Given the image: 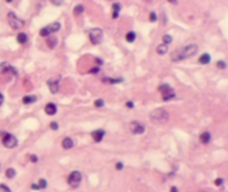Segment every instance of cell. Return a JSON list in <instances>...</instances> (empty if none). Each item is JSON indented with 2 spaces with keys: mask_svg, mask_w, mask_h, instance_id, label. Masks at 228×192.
I'll use <instances>...</instances> for the list:
<instances>
[{
  "mask_svg": "<svg viewBox=\"0 0 228 192\" xmlns=\"http://www.w3.org/2000/svg\"><path fill=\"white\" fill-rule=\"evenodd\" d=\"M198 47L196 45H188L186 47L181 48V49H178L175 52L171 53L170 58L173 61H180L184 60V59H188L193 56H195L197 53Z\"/></svg>",
  "mask_w": 228,
  "mask_h": 192,
  "instance_id": "6da1fadb",
  "label": "cell"
},
{
  "mask_svg": "<svg viewBox=\"0 0 228 192\" xmlns=\"http://www.w3.org/2000/svg\"><path fill=\"white\" fill-rule=\"evenodd\" d=\"M150 118L154 122H159V123H165V122L168 121V118H169V114L168 112L163 109V108H159L157 110H154L150 114Z\"/></svg>",
  "mask_w": 228,
  "mask_h": 192,
  "instance_id": "7a4b0ae2",
  "label": "cell"
},
{
  "mask_svg": "<svg viewBox=\"0 0 228 192\" xmlns=\"http://www.w3.org/2000/svg\"><path fill=\"white\" fill-rule=\"evenodd\" d=\"M159 91L163 94V100L164 101H168L175 98V91L173 90V88L169 84H161L159 86Z\"/></svg>",
  "mask_w": 228,
  "mask_h": 192,
  "instance_id": "3957f363",
  "label": "cell"
},
{
  "mask_svg": "<svg viewBox=\"0 0 228 192\" xmlns=\"http://www.w3.org/2000/svg\"><path fill=\"white\" fill-rule=\"evenodd\" d=\"M8 22H9V25H10V27L12 29H20L25 25V22L21 19H19L13 12L8 13Z\"/></svg>",
  "mask_w": 228,
  "mask_h": 192,
  "instance_id": "277c9868",
  "label": "cell"
},
{
  "mask_svg": "<svg viewBox=\"0 0 228 192\" xmlns=\"http://www.w3.org/2000/svg\"><path fill=\"white\" fill-rule=\"evenodd\" d=\"M103 30L100 28H93L89 31V38L93 45H98L103 40Z\"/></svg>",
  "mask_w": 228,
  "mask_h": 192,
  "instance_id": "5b68a950",
  "label": "cell"
},
{
  "mask_svg": "<svg viewBox=\"0 0 228 192\" xmlns=\"http://www.w3.org/2000/svg\"><path fill=\"white\" fill-rule=\"evenodd\" d=\"M81 182V173L79 171H73L68 177V184L71 188H77Z\"/></svg>",
  "mask_w": 228,
  "mask_h": 192,
  "instance_id": "8992f818",
  "label": "cell"
},
{
  "mask_svg": "<svg viewBox=\"0 0 228 192\" xmlns=\"http://www.w3.org/2000/svg\"><path fill=\"white\" fill-rule=\"evenodd\" d=\"M59 29H60V23H59V22H53L51 25H49V26L42 28L41 30H40V32H39V35H40L41 37H46V36H49L52 32L58 31Z\"/></svg>",
  "mask_w": 228,
  "mask_h": 192,
  "instance_id": "52a82bcc",
  "label": "cell"
},
{
  "mask_svg": "<svg viewBox=\"0 0 228 192\" xmlns=\"http://www.w3.org/2000/svg\"><path fill=\"white\" fill-rule=\"evenodd\" d=\"M2 143H3V145H5L6 148L12 149V148H15V147L17 145L18 141H17L16 137H13L12 134H10V133H6L5 137L2 138Z\"/></svg>",
  "mask_w": 228,
  "mask_h": 192,
  "instance_id": "ba28073f",
  "label": "cell"
},
{
  "mask_svg": "<svg viewBox=\"0 0 228 192\" xmlns=\"http://www.w3.org/2000/svg\"><path fill=\"white\" fill-rule=\"evenodd\" d=\"M130 130L135 134H141V133H144V131H145V127L140 122L133 121L130 123Z\"/></svg>",
  "mask_w": 228,
  "mask_h": 192,
  "instance_id": "9c48e42d",
  "label": "cell"
},
{
  "mask_svg": "<svg viewBox=\"0 0 228 192\" xmlns=\"http://www.w3.org/2000/svg\"><path fill=\"white\" fill-rule=\"evenodd\" d=\"M0 69L1 71L3 72V73H9L11 72L12 74H17V71L16 69L13 68V67H11L9 63H7V62H3V63H1V66H0Z\"/></svg>",
  "mask_w": 228,
  "mask_h": 192,
  "instance_id": "30bf717a",
  "label": "cell"
},
{
  "mask_svg": "<svg viewBox=\"0 0 228 192\" xmlns=\"http://www.w3.org/2000/svg\"><path fill=\"white\" fill-rule=\"evenodd\" d=\"M47 83H48L49 89H50V91H51L52 93L58 92V90H59V80L58 79H51V80L48 81Z\"/></svg>",
  "mask_w": 228,
  "mask_h": 192,
  "instance_id": "8fae6325",
  "label": "cell"
},
{
  "mask_svg": "<svg viewBox=\"0 0 228 192\" xmlns=\"http://www.w3.org/2000/svg\"><path fill=\"white\" fill-rule=\"evenodd\" d=\"M91 136H93V140L96 142H100L103 140V138H104L105 136V131L104 130H95V131L91 132Z\"/></svg>",
  "mask_w": 228,
  "mask_h": 192,
  "instance_id": "7c38bea8",
  "label": "cell"
},
{
  "mask_svg": "<svg viewBox=\"0 0 228 192\" xmlns=\"http://www.w3.org/2000/svg\"><path fill=\"white\" fill-rule=\"evenodd\" d=\"M45 112L47 113V114H49V116H53V114H56V112H57V107H56V104L55 103H47V106L45 107Z\"/></svg>",
  "mask_w": 228,
  "mask_h": 192,
  "instance_id": "4fadbf2b",
  "label": "cell"
},
{
  "mask_svg": "<svg viewBox=\"0 0 228 192\" xmlns=\"http://www.w3.org/2000/svg\"><path fill=\"white\" fill-rule=\"evenodd\" d=\"M210 138H211V136H210V133H209L208 131L203 132V133L200 134V137H199V139H200L201 143H204V144H207L208 142L210 141Z\"/></svg>",
  "mask_w": 228,
  "mask_h": 192,
  "instance_id": "5bb4252c",
  "label": "cell"
},
{
  "mask_svg": "<svg viewBox=\"0 0 228 192\" xmlns=\"http://www.w3.org/2000/svg\"><path fill=\"white\" fill-rule=\"evenodd\" d=\"M73 147V141L70 138H65L62 140V148L63 149H71Z\"/></svg>",
  "mask_w": 228,
  "mask_h": 192,
  "instance_id": "9a60e30c",
  "label": "cell"
},
{
  "mask_svg": "<svg viewBox=\"0 0 228 192\" xmlns=\"http://www.w3.org/2000/svg\"><path fill=\"white\" fill-rule=\"evenodd\" d=\"M37 101V97L36 96H26V97H23V99H22V102L25 103V104H30L32 102H36Z\"/></svg>",
  "mask_w": 228,
  "mask_h": 192,
  "instance_id": "2e32d148",
  "label": "cell"
},
{
  "mask_svg": "<svg viewBox=\"0 0 228 192\" xmlns=\"http://www.w3.org/2000/svg\"><path fill=\"white\" fill-rule=\"evenodd\" d=\"M120 9H121V7H120L119 3H114V5H113V18H114V19L118 18V15H119Z\"/></svg>",
  "mask_w": 228,
  "mask_h": 192,
  "instance_id": "e0dca14e",
  "label": "cell"
},
{
  "mask_svg": "<svg viewBox=\"0 0 228 192\" xmlns=\"http://www.w3.org/2000/svg\"><path fill=\"white\" fill-rule=\"evenodd\" d=\"M57 38L56 37H53V36H50L48 39H47V45H48V47L52 49V48H55L56 47V45H57Z\"/></svg>",
  "mask_w": 228,
  "mask_h": 192,
  "instance_id": "ac0fdd59",
  "label": "cell"
},
{
  "mask_svg": "<svg viewBox=\"0 0 228 192\" xmlns=\"http://www.w3.org/2000/svg\"><path fill=\"white\" fill-rule=\"evenodd\" d=\"M199 62H200L201 64H207V63H209V62H210V56H209L208 53L201 54L200 58H199Z\"/></svg>",
  "mask_w": 228,
  "mask_h": 192,
  "instance_id": "d6986e66",
  "label": "cell"
},
{
  "mask_svg": "<svg viewBox=\"0 0 228 192\" xmlns=\"http://www.w3.org/2000/svg\"><path fill=\"white\" fill-rule=\"evenodd\" d=\"M28 40V37H27V35L26 33H23V32H20L18 36H17V41L21 43V45H23V43H26Z\"/></svg>",
  "mask_w": 228,
  "mask_h": 192,
  "instance_id": "ffe728a7",
  "label": "cell"
},
{
  "mask_svg": "<svg viewBox=\"0 0 228 192\" xmlns=\"http://www.w3.org/2000/svg\"><path fill=\"white\" fill-rule=\"evenodd\" d=\"M123 78H117V79H113V78H104L103 79V82L105 83H119V82H123Z\"/></svg>",
  "mask_w": 228,
  "mask_h": 192,
  "instance_id": "44dd1931",
  "label": "cell"
},
{
  "mask_svg": "<svg viewBox=\"0 0 228 192\" xmlns=\"http://www.w3.org/2000/svg\"><path fill=\"white\" fill-rule=\"evenodd\" d=\"M167 51H168V47L165 43H163V45L157 47V53H159V54H165Z\"/></svg>",
  "mask_w": 228,
  "mask_h": 192,
  "instance_id": "7402d4cb",
  "label": "cell"
},
{
  "mask_svg": "<svg viewBox=\"0 0 228 192\" xmlns=\"http://www.w3.org/2000/svg\"><path fill=\"white\" fill-rule=\"evenodd\" d=\"M135 39H136L135 32H133V31L127 32V35H126V40H127V42H134Z\"/></svg>",
  "mask_w": 228,
  "mask_h": 192,
  "instance_id": "603a6c76",
  "label": "cell"
},
{
  "mask_svg": "<svg viewBox=\"0 0 228 192\" xmlns=\"http://www.w3.org/2000/svg\"><path fill=\"white\" fill-rule=\"evenodd\" d=\"M83 6H81V5H78V6H76L75 7V9H73V13L75 15H80V13H83Z\"/></svg>",
  "mask_w": 228,
  "mask_h": 192,
  "instance_id": "cb8c5ba5",
  "label": "cell"
},
{
  "mask_svg": "<svg viewBox=\"0 0 228 192\" xmlns=\"http://www.w3.org/2000/svg\"><path fill=\"white\" fill-rule=\"evenodd\" d=\"M15 174H16V171L13 170V169H8L7 171H6V175H7V178H9V179H11V178H13L15 177Z\"/></svg>",
  "mask_w": 228,
  "mask_h": 192,
  "instance_id": "d4e9b609",
  "label": "cell"
},
{
  "mask_svg": "<svg viewBox=\"0 0 228 192\" xmlns=\"http://www.w3.org/2000/svg\"><path fill=\"white\" fill-rule=\"evenodd\" d=\"M173 41V38L169 36V35H165L164 37H163V42L165 43V45H168V43H170Z\"/></svg>",
  "mask_w": 228,
  "mask_h": 192,
  "instance_id": "484cf974",
  "label": "cell"
},
{
  "mask_svg": "<svg viewBox=\"0 0 228 192\" xmlns=\"http://www.w3.org/2000/svg\"><path fill=\"white\" fill-rule=\"evenodd\" d=\"M38 187H39V189H45L47 187V181L45 179H40L39 183H38Z\"/></svg>",
  "mask_w": 228,
  "mask_h": 192,
  "instance_id": "4316f807",
  "label": "cell"
},
{
  "mask_svg": "<svg viewBox=\"0 0 228 192\" xmlns=\"http://www.w3.org/2000/svg\"><path fill=\"white\" fill-rule=\"evenodd\" d=\"M217 67L219 69H226V62L223 60H219L217 62Z\"/></svg>",
  "mask_w": 228,
  "mask_h": 192,
  "instance_id": "83f0119b",
  "label": "cell"
},
{
  "mask_svg": "<svg viewBox=\"0 0 228 192\" xmlns=\"http://www.w3.org/2000/svg\"><path fill=\"white\" fill-rule=\"evenodd\" d=\"M105 104L104 100H101V99H98V100H96L95 101V106L97 107V108H100V107H103Z\"/></svg>",
  "mask_w": 228,
  "mask_h": 192,
  "instance_id": "f1b7e54d",
  "label": "cell"
},
{
  "mask_svg": "<svg viewBox=\"0 0 228 192\" xmlns=\"http://www.w3.org/2000/svg\"><path fill=\"white\" fill-rule=\"evenodd\" d=\"M0 190L2 192H11L10 189L7 185H5V184H0Z\"/></svg>",
  "mask_w": 228,
  "mask_h": 192,
  "instance_id": "f546056e",
  "label": "cell"
},
{
  "mask_svg": "<svg viewBox=\"0 0 228 192\" xmlns=\"http://www.w3.org/2000/svg\"><path fill=\"white\" fill-rule=\"evenodd\" d=\"M50 2L55 6H60V5H62L63 0H50Z\"/></svg>",
  "mask_w": 228,
  "mask_h": 192,
  "instance_id": "4dcf8cb0",
  "label": "cell"
},
{
  "mask_svg": "<svg viewBox=\"0 0 228 192\" xmlns=\"http://www.w3.org/2000/svg\"><path fill=\"white\" fill-rule=\"evenodd\" d=\"M149 19H150V21H151V22H155V21L157 20V16H156L155 12H150V16H149Z\"/></svg>",
  "mask_w": 228,
  "mask_h": 192,
  "instance_id": "1f68e13d",
  "label": "cell"
},
{
  "mask_svg": "<svg viewBox=\"0 0 228 192\" xmlns=\"http://www.w3.org/2000/svg\"><path fill=\"white\" fill-rule=\"evenodd\" d=\"M50 128H51L52 130H58V128H59V126H58V123L55 121H52L50 123Z\"/></svg>",
  "mask_w": 228,
  "mask_h": 192,
  "instance_id": "d6a6232c",
  "label": "cell"
},
{
  "mask_svg": "<svg viewBox=\"0 0 228 192\" xmlns=\"http://www.w3.org/2000/svg\"><path fill=\"white\" fill-rule=\"evenodd\" d=\"M123 167H124V165H123V163H121V162H118V163L116 164V169H117V170H121V169H123Z\"/></svg>",
  "mask_w": 228,
  "mask_h": 192,
  "instance_id": "836d02e7",
  "label": "cell"
},
{
  "mask_svg": "<svg viewBox=\"0 0 228 192\" xmlns=\"http://www.w3.org/2000/svg\"><path fill=\"white\" fill-rule=\"evenodd\" d=\"M223 179H217L216 181H215V183H216V185H221L223 184Z\"/></svg>",
  "mask_w": 228,
  "mask_h": 192,
  "instance_id": "e575fe53",
  "label": "cell"
},
{
  "mask_svg": "<svg viewBox=\"0 0 228 192\" xmlns=\"http://www.w3.org/2000/svg\"><path fill=\"white\" fill-rule=\"evenodd\" d=\"M31 189H33V190H38V189H39V187H38V184H36V183H32V184H31Z\"/></svg>",
  "mask_w": 228,
  "mask_h": 192,
  "instance_id": "d590c367",
  "label": "cell"
},
{
  "mask_svg": "<svg viewBox=\"0 0 228 192\" xmlns=\"http://www.w3.org/2000/svg\"><path fill=\"white\" fill-rule=\"evenodd\" d=\"M30 160L32 162H37V161H38V158H37L36 155H31V157H30Z\"/></svg>",
  "mask_w": 228,
  "mask_h": 192,
  "instance_id": "8d00e7d4",
  "label": "cell"
},
{
  "mask_svg": "<svg viewBox=\"0 0 228 192\" xmlns=\"http://www.w3.org/2000/svg\"><path fill=\"white\" fill-rule=\"evenodd\" d=\"M98 71H99V68H98V67H95V68H93V69L90 70V72H91V73H93V72H95V73H97Z\"/></svg>",
  "mask_w": 228,
  "mask_h": 192,
  "instance_id": "74e56055",
  "label": "cell"
},
{
  "mask_svg": "<svg viewBox=\"0 0 228 192\" xmlns=\"http://www.w3.org/2000/svg\"><path fill=\"white\" fill-rule=\"evenodd\" d=\"M126 106H127L128 108H134V103H133V102H130V101L127 102V103H126Z\"/></svg>",
  "mask_w": 228,
  "mask_h": 192,
  "instance_id": "f35d334b",
  "label": "cell"
},
{
  "mask_svg": "<svg viewBox=\"0 0 228 192\" xmlns=\"http://www.w3.org/2000/svg\"><path fill=\"white\" fill-rule=\"evenodd\" d=\"M170 192H178V189H177L176 187H171L170 188Z\"/></svg>",
  "mask_w": 228,
  "mask_h": 192,
  "instance_id": "ab89813d",
  "label": "cell"
},
{
  "mask_svg": "<svg viewBox=\"0 0 228 192\" xmlns=\"http://www.w3.org/2000/svg\"><path fill=\"white\" fill-rule=\"evenodd\" d=\"M2 101H3V96L0 93V106H1V103H2Z\"/></svg>",
  "mask_w": 228,
  "mask_h": 192,
  "instance_id": "60d3db41",
  "label": "cell"
},
{
  "mask_svg": "<svg viewBox=\"0 0 228 192\" xmlns=\"http://www.w3.org/2000/svg\"><path fill=\"white\" fill-rule=\"evenodd\" d=\"M170 3H173V5H176L177 3V0H168Z\"/></svg>",
  "mask_w": 228,
  "mask_h": 192,
  "instance_id": "b9f144b4",
  "label": "cell"
},
{
  "mask_svg": "<svg viewBox=\"0 0 228 192\" xmlns=\"http://www.w3.org/2000/svg\"><path fill=\"white\" fill-rule=\"evenodd\" d=\"M6 1H7V2H11V1H12V0H6Z\"/></svg>",
  "mask_w": 228,
  "mask_h": 192,
  "instance_id": "7bdbcfd3",
  "label": "cell"
}]
</instances>
